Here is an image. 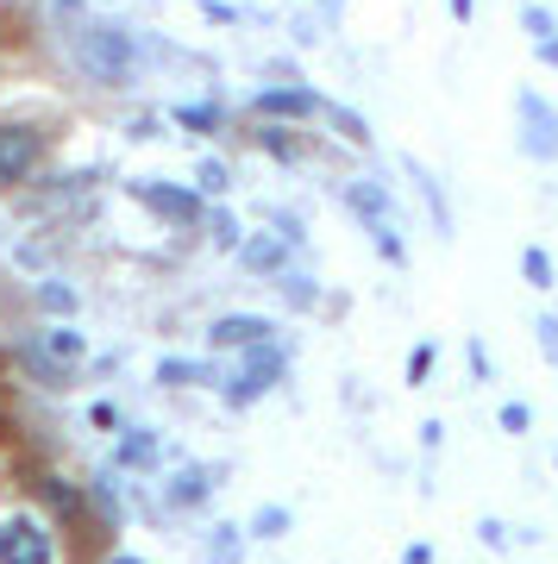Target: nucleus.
Returning <instances> with one entry per match:
<instances>
[{
  "instance_id": "obj_16",
  "label": "nucleus",
  "mask_w": 558,
  "mask_h": 564,
  "mask_svg": "<svg viewBox=\"0 0 558 564\" xmlns=\"http://www.w3.org/2000/svg\"><path fill=\"white\" fill-rule=\"evenodd\" d=\"M44 496H51L63 514H76V489H69V484H44Z\"/></svg>"
},
{
  "instance_id": "obj_24",
  "label": "nucleus",
  "mask_w": 558,
  "mask_h": 564,
  "mask_svg": "<svg viewBox=\"0 0 558 564\" xmlns=\"http://www.w3.org/2000/svg\"><path fill=\"white\" fill-rule=\"evenodd\" d=\"M539 57H546V63H558V39H539Z\"/></svg>"
},
{
  "instance_id": "obj_11",
  "label": "nucleus",
  "mask_w": 558,
  "mask_h": 564,
  "mask_svg": "<svg viewBox=\"0 0 558 564\" xmlns=\"http://www.w3.org/2000/svg\"><path fill=\"white\" fill-rule=\"evenodd\" d=\"M44 351H51V358H63V364H76L82 358V333H44Z\"/></svg>"
},
{
  "instance_id": "obj_6",
  "label": "nucleus",
  "mask_w": 558,
  "mask_h": 564,
  "mask_svg": "<svg viewBox=\"0 0 558 564\" xmlns=\"http://www.w3.org/2000/svg\"><path fill=\"white\" fill-rule=\"evenodd\" d=\"M139 195H144L151 207H158L163 220H182V226H189V220H201V202H195V195H182V188H163V182H144Z\"/></svg>"
},
{
  "instance_id": "obj_12",
  "label": "nucleus",
  "mask_w": 558,
  "mask_h": 564,
  "mask_svg": "<svg viewBox=\"0 0 558 564\" xmlns=\"http://www.w3.org/2000/svg\"><path fill=\"white\" fill-rule=\"evenodd\" d=\"M352 207H358V214H371L377 226H389V220H383V214H389V202H383V188H364V182H358V188H352Z\"/></svg>"
},
{
  "instance_id": "obj_4",
  "label": "nucleus",
  "mask_w": 558,
  "mask_h": 564,
  "mask_svg": "<svg viewBox=\"0 0 558 564\" xmlns=\"http://www.w3.org/2000/svg\"><path fill=\"white\" fill-rule=\"evenodd\" d=\"M521 126H527V132H521V144H527V158H558V113L546 101H539V95H521Z\"/></svg>"
},
{
  "instance_id": "obj_25",
  "label": "nucleus",
  "mask_w": 558,
  "mask_h": 564,
  "mask_svg": "<svg viewBox=\"0 0 558 564\" xmlns=\"http://www.w3.org/2000/svg\"><path fill=\"white\" fill-rule=\"evenodd\" d=\"M471 7H477V0H452V13H459V20H471Z\"/></svg>"
},
{
  "instance_id": "obj_3",
  "label": "nucleus",
  "mask_w": 558,
  "mask_h": 564,
  "mask_svg": "<svg viewBox=\"0 0 558 564\" xmlns=\"http://www.w3.org/2000/svg\"><path fill=\"white\" fill-rule=\"evenodd\" d=\"M39 158H44V139L32 126H0V188L25 182L39 170Z\"/></svg>"
},
{
  "instance_id": "obj_23",
  "label": "nucleus",
  "mask_w": 558,
  "mask_h": 564,
  "mask_svg": "<svg viewBox=\"0 0 558 564\" xmlns=\"http://www.w3.org/2000/svg\"><path fill=\"white\" fill-rule=\"evenodd\" d=\"M401 564H433V552H427V545H408V558Z\"/></svg>"
},
{
  "instance_id": "obj_26",
  "label": "nucleus",
  "mask_w": 558,
  "mask_h": 564,
  "mask_svg": "<svg viewBox=\"0 0 558 564\" xmlns=\"http://www.w3.org/2000/svg\"><path fill=\"white\" fill-rule=\"evenodd\" d=\"M107 564H139V558H107Z\"/></svg>"
},
{
  "instance_id": "obj_18",
  "label": "nucleus",
  "mask_w": 558,
  "mask_h": 564,
  "mask_svg": "<svg viewBox=\"0 0 558 564\" xmlns=\"http://www.w3.org/2000/svg\"><path fill=\"white\" fill-rule=\"evenodd\" d=\"M502 426H508V433H527V408L508 402V408H502Z\"/></svg>"
},
{
  "instance_id": "obj_17",
  "label": "nucleus",
  "mask_w": 558,
  "mask_h": 564,
  "mask_svg": "<svg viewBox=\"0 0 558 564\" xmlns=\"http://www.w3.org/2000/svg\"><path fill=\"white\" fill-rule=\"evenodd\" d=\"M201 188H207V195H219V188H226V170H219V163H201Z\"/></svg>"
},
{
  "instance_id": "obj_14",
  "label": "nucleus",
  "mask_w": 558,
  "mask_h": 564,
  "mask_svg": "<svg viewBox=\"0 0 558 564\" xmlns=\"http://www.w3.org/2000/svg\"><path fill=\"white\" fill-rule=\"evenodd\" d=\"M44 307H51V314H69V307H76V295H69V289H57V282H51V289H44Z\"/></svg>"
},
{
  "instance_id": "obj_9",
  "label": "nucleus",
  "mask_w": 558,
  "mask_h": 564,
  "mask_svg": "<svg viewBox=\"0 0 558 564\" xmlns=\"http://www.w3.org/2000/svg\"><path fill=\"white\" fill-rule=\"evenodd\" d=\"M158 383H207V370H201V364H182V358H163Z\"/></svg>"
},
{
  "instance_id": "obj_13",
  "label": "nucleus",
  "mask_w": 558,
  "mask_h": 564,
  "mask_svg": "<svg viewBox=\"0 0 558 564\" xmlns=\"http://www.w3.org/2000/svg\"><path fill=\"white\" fill-rule=\"evenodd\" d=\"M245 263H251V270H270V263H282V245L277 239H258L251 251H245Z\"/></svg>"
},
{
  "instance_id": "obj_22",
  "label": "nucleus",
  "mask_w": 558,
  "mask_h": 564,
  "mask_svg": "<svg viewBox=\"0 0 558 564\" xmlns=\"http://www.w3.org/2000/svg\"><path fill=\"white\" fill-rule=\"evenodd\" d=\"M120 458H126V464H144V458H151V440H126Z\"/></svg>"
},
{
  "instance_id": "obj_2",
  "label": "nucleus",
  "mask_w": 558,
  "mask_h": 564,
  "mask_svg": "<svg viewBox=\"0 0 558 564\" xmlns=\"http://www.w3.org/2000/svg\"><path fill=\"white\" fill-rule=\"evenodd\" d=\"M51 558H57V540L44 533V521H32V514L0 521V564H51Z\"/></svg>"
},
{
  "instance_id": "obj_20",
  "label": "nucleus",
  "mask_w": 558,
  "mask_h": 564,
  "mask_svg": "<svg viewBox=\"0 0 558 564\" xmlns=\"http://www.w3.org/2000/svg\"><path fill=\"white\" fill-rule=\"evenodd\" d=\"M182 120H189V126H219V113H214V107H182Z\"/></svg>"
},
{
  "instance_id": "obj_7",
  "label": "nucleus",
  "mask_w": 558,
  "mask_h": 564,
  "mask_svg": "<svg viewBox=\"0 0 558 564\" xmlns=\"http://www.w3.org/2000/svg\"><path fill=\"white\" fill-rule=\"evenodd\" d=\"M314 95L308 88H264L258 95V113H270V120H301V113H314Z\"/></svg>"
},
{
  "instance_id": "obj_19",
  "label": "nucleus",
  "mask_w": 558,
  "mask_h": 564,
  "mask_svg": "<svg viewBox=\"0 0 558 564\" xmlns=\"http://www.w3.org/2000/svg\"><path fill=\"white\" fill-rule=\"evenodd\" d=\"M527 32H539V39H552V13H539V7H527Z\"/></svg>"
},
{
  "instance_id": "obj_8",
  "label": "nucleus",
  "mask_w": 558,
  "mask_h": 564,
  "mask_svg": "<svg viewBox=\"0 0 558 564\" xmlns=\"http://www.w3.org/2000/svg\"><path fill=\"white\" fill-rule=\"evenodd\" d=\"M277 377H282V358H277V351H251L239 389H233V402H251V395H258V389H270Z\"/></svg>"
},
{
  "instance_id": "obj_1",
  "label": "nucleus",
  "mask_w": 558,
  "mask_h": 564,
  "mask_svg": "<svg viewBox=\"0 0 558 564\" xmlns=\"http://www.w3.org/2000/svg\"><path fill=\"white\" fill-rule=\"evenodd\" d=\"M69 57H76V69H82L88 82H100V88H126V82H132V69H139L132 32H120V25H107V20L76 25V39H69Z\"/></svg>"
},
{
  "instance_id": "obj_21",
  "label": "nucleus",
  "mask_w": 558,
  "mask_h": 564,
  "mask_svg": "<svg viewBox=\"0 0 558 564\" xmlns=\"http://www.w3.org/2000/svg\"><path fill=\"white\" fill-rule=\"evenodd\" d=\"M282 521H289L282 508H264V514H258V533H282Z\"/></svg>"
},
{
  "instance_id": "obj_10",
  "label": "nucleus",
  "mask_w": 558,
  "mask_h": 564,
  "mask_svg": "<svg viewBox=\"0 0 558 564\" xmlns=\"http://www.w3.org/2000/svg\"><path fill=\"white\" fill-rule=\"evenodd\" d=\"M521 270H527V282H534V289H552V258H546V251H521Z\"/></svg>"
},
{
  "instance_id": "obj_15",
  "label": "nucleus",
  "mask_w": 558,
  "mask_h": 564,
  "mask_svg": "<svg viewBox=\"0 0 558 564\" xmlns=\"http://www.w3.org/2000/svg\"><path fill=\"white\" fill-rule=\"evenodd\" d=\"M427 370H433V345H420L415 358H408V383H420V377H427Z\"/></svg>"
},
{
  "instance_id": "obj_5",
  "label": "nucleus",
  "mask_w": 558,
  "mask_h": 564,
  "mask_svg": "<svg viewBox=\"0 0 558 564\" xmlns=\"http://www.w3.org/2000/svg\"><path fill=\"white\" fill-rule=\"evenodd\" d=\"M270 333L277 326L258 321V314H226V321H214V345H270Z\"/></svg>"
}]
</instances>
